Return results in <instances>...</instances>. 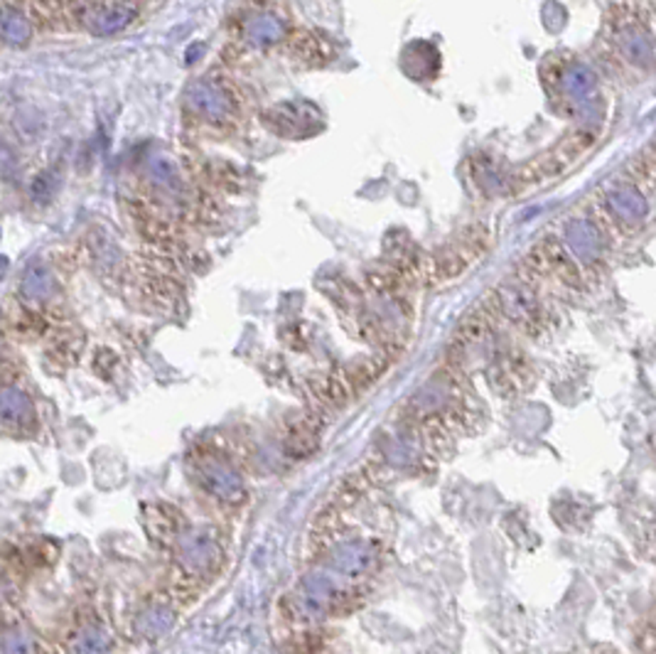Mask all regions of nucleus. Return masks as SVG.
Listing matches in <instances>:
<instances>
[{"instance_id":"f257e3e1","label":"nucleus","mask_w":656,"mask_h":654,"mask_svg":"<svg viewBox=\"0 0 656 654\" xmlns=\"http://www.w3.org/2000/svg\"><path fill=\"white\" fill-rule=\"evenodd\" d=\"M65 18L94 38H106L138 18V0H65Z\"/></svg>"},{"instance_id":"f03ea898","label":"nucleus","mask_w":656,"mask_h":654,"mask_svg":"<svg viewBox=\"0 0 656 654\" xmlns=\"http://www.w3.org/2000/svg\"><path fill=\"white\" fill-rule=\"evenodd\" d=\"M35 35V22L13 0H0V39L10 47H25Z\"/></svg>"},{"instance_id":"7ed1b4c3","label":"nucleus","mask_w":656,"mask_h":654,"mask_svg":"<svg viewBox=\"0 0 656 654\" xmlns=\"http://www.w3.org/2000/svg\"><path fill=\"white\" fill-rule=\"evenodd\" d=\"M207 485H210V490L217 495L219 500L237 502L244 497V485H241L237 470L229 462H211L207 468Z\"/></svg>"},{"instance_id":"20e7f679","label":"nucleus","mask_w":656,"mask_h":654,"mask_svg":"<svg viewBox=\"0 0 656 654\" xmlns=\"http://www.w3.org/2000/svg\"><path fill=\"white\" fill-rule=\"evenodd\" d=\"M290 52L295 57L305 62L307 67H320L324 65L323 59V38H315V35H307V32H300L290 39Z\"/></svg>"}]
</instances>
